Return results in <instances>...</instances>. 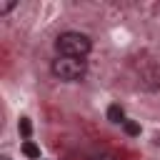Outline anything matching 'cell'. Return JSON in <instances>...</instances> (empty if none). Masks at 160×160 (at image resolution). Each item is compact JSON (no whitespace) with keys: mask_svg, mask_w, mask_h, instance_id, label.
<instances>
[{"mask_svg":"<svg viewBox=\"0 0 160 160\" xmlns=\"http://www.w3.org/2000/svg\"><path fill=\"white\" fill-rule=\"evenodd\" d=\"M55 48H58V55L62 58H80L85 60V55L90 52V38L82 35V32H62L58 40H55Z\"/></svg>","mask_w":160,"mask_h":160,"instance_id":"obj_1","label":"cell"},{"mask_svg":"<svg viewBox=\"0 0 160 160\" xmlns=\"http://www.w3.org/2000/svg\"><path fill=\"white\" fill-rule=\"evenodd\" d=\"M50 68H52V75H55V78L68 80V82L82 80V78H85V70H88L85 60H80V58H62V55H58Z\"/></svg>","mask_w":160,"mask_h":160,"instance_id":"obj_2","label":"cell"},{"mask_svg":"<svg viewBox=\"0 0 160 160\" xmlns=\"http://www.w3.org/2000/svg\"><path fill=\"white\" fill-rule=\"evenodd\" d=\"M108 120H110V122H125L122 108H120V105H110V108H108Z\"/></svg>","mask_w":160,"mask_h":160,"instance_id":"obj_3","label":"cell"},{"mask_svg":"<svg viewBox=\"0 0 160 160\" xmlns=\"http://www.w3.org/2000/svg\"><path fill=\"white\" fill-rule=\"evenodd\" d=\"M22 152H25L28 158H32V160H40V148H35L30 140H25V145H22Z\"/></svg>","mask_w":160,"mask_h":160,"instance_id":"obj_4","label":"cell"},{"mask_svg":"<svg viewBox=\"0 0 160 160\" xmlns=\"http://www.w3.org/2000/svg\"><path fill=\"white\" fill-rule=\"evenodd\" d=\"M15 5H18L15 0H2V2H0V15H5V12H10V10L15 8Z\"/></svg>","mask_w":160,"mask_h":160,"instance_id":"obj_5","label":"cell"},{"mask_svg":"<svg viewBox=\"0 0 160 160\" xmlns=\"http://www.w3.org/2000/svg\"><path fill=\"white\" fill-rule=\"evenodd\" d=\"M30 130H32V128H30V122H28V118H22V120H20V132H22L25 138H30Z\"/></svg>","mask_w":160,"mask_h":160,"instance_id":"obj_6","label":"cell"},{"mask_svg":"<svg viewBox=\"0 0 160 160\" xmlns=\"http://www.w3.org/2000/svg\"><path fill=\"white\" fill-rule=\"evenodd\" d=\"M122 125H125V130H128L130 135H138V132H140V125H135V122H130V120H125Z\"/></svg>","mask_w":160,"mask_h":160,"instance_id":"obj_7","label":"cell"}]
</instances>
